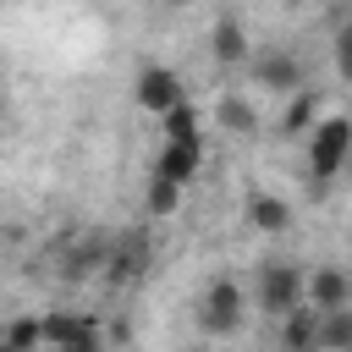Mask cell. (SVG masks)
Here are the masks:
<instances>
[{
    "label": "cell",
    "instance_id": "1",
    "mask_svg": "<svg viewBox=\"0 0 352 352\" xmlns=\"http://www.w3.org/2000/svg\"><path fill=\"white\" fill-rule=\"evenodd\" d=\"M352 148V121L346 116H319V126L308 132V170H314V192L330 187V176H341Z\"/></svg>",
    "mask_w": 352,
    "mask_h": 352
},
{
    "label": "cell",
    "instance_id": "2",
    "mask_svg": "<svg viewBox=\"0 0 352 352\" xmlns=\"http://www.w3.org/2000/svg\"><path fill=\"white\" fill-rule=\"evenodd\" d=\"M253 302H258L264 314L286 319V314L302 302V270H297V264H286V258L258 264V275H253Z\"/></svg>",
    "mask_w": 352,
    "mask_h": 352
},
{
    "label": "cell",
    "instance_id": "3",
    "mask_svg": "<svg viewBox=\"0 0 352 352\" xmlns=\"http://www.w3.org/2000/svg\"><path fill=\"white\" fill-rule=\"evenodd\" d=\"M242 286L236 280H209L204 302H198V330L204 336H236L242 330Z\"/></svg>",
    "mask_w": 352,
    "mask_h": 352
},
{
    "label": "cell",
    "instance_id": "4",
    "mask_svg": "<svg viewBox=\"0 0 352 352\" xmlns=\"http://www.w3.org/2000/svg\"><path fill=\"white\" fill-rule=\"evenodd\" d=\"M132 99H138V110H148V116H170L176 104H187V88H182L176 66H143L138 82H132Z\"/></svg>",
    "mask_w": 352,
    "mask_h": 352
},
{
    "label": "cell",
    "instance_id": "5",
    "mask_svg": "<svg viewBox=\"0 0 352 352\" xmlns=\"http://www.w3.org/2000/svg\"><path fill=\"white\" fill-rule=\"evenodd\" d=\"M302 308H314V314L352 308V280H346V270H336V264H319L314 275H302Z\"/></svg>",
    "mask_w": 352,
    "mask_h": 352
},
{
    "label": "cell",
    "instance_id": "6",
    "mask_svg": "<svg viewBox=\"0 0 352 352\" xmlns=\"http://www.w3.org/2000/svg\"><path fill=\"white\" fill-rule=\"evenodd\" d=\"M253 66V82L270 88V94H297L302 88V60L286 55V50H264V55H248Z\"/></svg>",
    "mask_w": 352,
    "mask_h": 352
},
{
    "label": "cell",
    "instance_id": "7",
    "mask_svg": "<svg viewBox=\"0 0 352 352\" xmlns=\"http://www.w3.org/2000/svg\"><path fill=\"white\" fill-rule=\"evenodd\" d=\"M77 341H99L94 314H44L38 319V346L60 352V346H77Z\"/></svg>",
    "mask_w": 352,
    "mask_h": 352
},
{
    "label": "cell",
    "instance_id": "8",
    "mask_svg": "<svg viewBox=\"0 0 352 352\" xmlns=\"http://www.w3.org/2000/svg\"><path fill=\"white\" fill-rule=\"evenodd\" d=\"M209 55H214L220 66H242V60L253 55V44H248V28H242L236 16H220V22L209 28Z\"/></svg>",
    "mask_w": 352,
    "mask_h": 352
},
{
    "label": "cell",
    "instance_id": "9",
    "mask_svg": "<svg viewBox=\"0 0 352 352\" xmlns=\"http://www.w3.org/2000/svg\"><path fill=\"white\" fill-rule=\"evenodd\" d=\"M319 110H324L319 88H297V94H286V110H280V138H302V132H314V126H319Z\"/></svg>",
    "mask_w": 352,
    "mask_h": 352
},
{
    "label": "cell",
    "instance_id": "10",
    "mask_svg": "<svg viewBox=\"0 0 352 352\" xmlns=\"http://www.w3.org/2000/svg\"><path fill=\"white\" fill-rule=\"evenodd\" d=\"M198 165H204V148H176V143H165L160 160H154V176L170 182V187H187V182L198 176Z\"/></svg>",
    "mask_w": 352,
    "mask_h": 352
},
{
    "label": "cell",
    "instance_id": "11",
    "mask_svg": "<svg viewBox=\"0 0 352 352\" xmlns=\"http://www.w3.org/2000/svg\"><path fill=\"white\" fill-rule=\"evenodd\" d=\"M248 226L264 231V236H280V231L292 226V204L275 198V192H253V198H248Z\"/></svg>",
    "mask_w": 352,
    "mask_h": 352
},
{
    "label": "cell",
    "instance_id": "12",
    "mask_svg": "<svg viewBox=\"0 0 352 352\" xmlns=\"http://www.w3.org/2000/svg\"><path fill=\"white\" fill-rule=\"evenodd\" d=\"M214 121H220V132H231V138H258V110H253L242 94H220Z\"/></svg>",
    "mask_w": 352,
    "mask_h": 352
},
{
    "label": "cell",
    "instance_id": "13",
    "mask_svg": "<svg viewBox=\"0 0 352 352\" xmlns=\"http://www.w3.org/2000/svg\"><path fill=\"white\" fill-rule=\"evenodd\" d=\"M143 258H148V242L138 236V242H121V248H110V258H104V280L110 286H126V280H138L143 275Z\"/></svg>",
    "mask_w": 352,
    "mask_h": 352
},
{
    "label": "cell",
    "instance_id": "14",
    "mask_svg": "<svg viewBox=\"0 0 352 352\" xmlns=\"http://www.w3.org/2000/svg\"><path fill=\"white\" fill-rule=\"evenodd\" d=\"M314 336H319V314L297 302V308L280 319V346H286V352H314Z\"/></svg>",
    "mask_w": 352,
    "mask_h": 352
},
{
    "label": "cell",
    "instance_id": "15",
    "mask_svg": "<svg viewBox=\"0 0 352 352\" xmlns=\"http://www.w3.org/2000/svg\"><path fill=\"white\" fill-rule=\"evenodd\" d=\"M314 352H352V308L319 314V336H314Z\"/></svg>",
    "mask_w": 352,
    "mask_h": 352
},
{
    "label": "cell",
    "instance_id": "16",
    "mask_svg": "<svg viewBox=\"0 0 352 352\" xmlns=\"http://www.w3.org/2000/svg\"><path fill=\"white\" fill-rule=\"evenodd\" d=\"M160 126H165V143H176V148H204V143H198V110H192V104H176L170 116H160Z\"/></svg>",
    "mask_w": 352,
    "mask_h": 352
},
{
    "label": "cell",
    "instance_id": "17",
    "mask_svg": "<svg viewBox=\"0 0 352 352\" xmlns=\"http://www.w3.org/2000/svg\"><path fill=\"white\" fill-rule=\"evenodd\" d=\"M0 346L6 352H38V319H6L0 324Z\"/></svg>",
    "mask_w": 352,
    "mask_h": 352
},
{
    "label": "cell",
    "instance_id": "18",
    "mask_svg": "<svg viewBox=\"0 0 352 352\" xmlns=\"http://www.w3.org/2000/svg\"><path fill=\"white\" fill-rule=\"evenodd\" d=\"M143 204H148V214H154V220H165V214H176V209H182V187H170V182L148 176V198H143Z\"/></svg>",
    "mask_w": 352,
    "mask_h": 352
},
{
    "label": "cell",
    "instance_id": "19",
    "mask_svg": "<svg viewBox=\"0 0 352 352\" xmlns=\"http://www.w3.org/2000/svg\"><path fill=\"white\" fill-rule=\"evenodd\" d=\"M104 258H110V248H104V242H82V248H72V264H66V275H72V280H82V275H94Z\"/></svg>",
    "mask_w": 352,
    "mask_h": 352
},
{
    "label": "cell",
    "instance_id": "20",
    "mask_svg": "<svg viewBox=\"0 0 352 352\" xmlns=\"http://www.w3.org/2000/svg\"><path fill=\"white\" fill-rule=\"evenodd\" d=\"M336 66H341V77H352V28L336 38Z\"/></svg>",
    "mask_w": 352,
    "mask_h": 352
},
{
    "label": "cell",
    "instance_id": "21",
    "mask_svg": "<svg viewBox=\"0 0 352 352\" xmlns=\"http://www.w3.org/2000/svg\"><path fill=\"white\" fill-rule=\"evenodd\" d=\"M60 352H99V341H77V346H60Z\"/></svg>",
    "mask_w": 352,
    "mask_h": 352
},
{
    "label": "cell",
    "instance_id": "22",
    "mask_svg": "<svg viewBox=\"0 0 352 352\" xmlns=\"http://www.w3.org/2000/svg\"><path fill=\"white\" fill-rule=\"evenodd\" d=\"M0 121H6V94H0Z\"/></svg>",
    "mask_w": 352,
    "mask_h": 352
},
{
    "label": "cell",
    "instance_id": "23",
    "mask_svg": "<svg viewBox=\"0 0 352 352\" xmlns=\"http://www.w3.org/2000/svg\"><path fill=\"white\" fill-rule=\"evenodd\" d=\"M0 352H6V346H0Z\"/></svg>",
    "mask_w": 352,
    "mask_h": 352
}]
</instances>
